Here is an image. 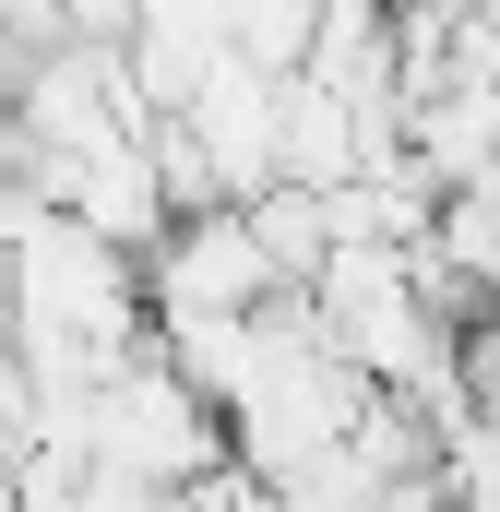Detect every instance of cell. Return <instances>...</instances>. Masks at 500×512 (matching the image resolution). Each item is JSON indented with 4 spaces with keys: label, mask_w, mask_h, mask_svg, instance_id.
Segmentation results:
<instances>
[{
    "label": "cell",
    "mask_w": 500,
    "mask_h": 512,
    "mask_svg": "<svg viewBox=\"0 0 500 512\" xmlns=\"http://www.w3.org/2000/svg\"><path fill=\"white\" fill-rule=\"evenodd\" d=\"M84 465L96 477H143V489H191V477L227 465V429L155 346H131V358H108V382L84 393Z\"/></svg>",
    "instance_id": "1"
},
{
    "label": "cell",
    "mask_w": 500,
    "mask_h": 512,
    "mask_svg": "<svg viewBox=\"0 0 500 512\" xmlns=\"http://www.w3.org/2000/svg\"><path fill=\"white\" fill-rule=\"evenodd\" d=\"M489 322H500V298H489Z\"/></svg>",
    "instance_id": "4"
},
{
    "label": "cell",
    "mask_w": 500,
    "mask_h": 512,
    "mask_svg": "<svg viewBox=\"0 0 500 512\" xmlns=\"http://www.w3.org/2000/svg\"><path fill=\"white\" fill-rule=\"evenodd\" d=\"M274 108H286V72H250L239 48H215V60H203V84L167 108V120L191 131V155H203L215 203L274 191Z\"/></svg>",
    "instance_id": "3"
},
{
    "label": "cell",
    "mask_w": 500,
    "mask_h": 512,
    "mask_svg": "<svg viewBox=\"0 0 500 512\" xmlns=\"http://www.w3.org/2000/svg\"><path fill=\"white\" fill-rule=\"evenodd\" d=\"M262 298H286V286H274V262L250 251L239 203L167 215V239L143 251V322H155V334H167V322H239Z\"/></svg>",
    "instance_id": "2"
}]
</instances>
